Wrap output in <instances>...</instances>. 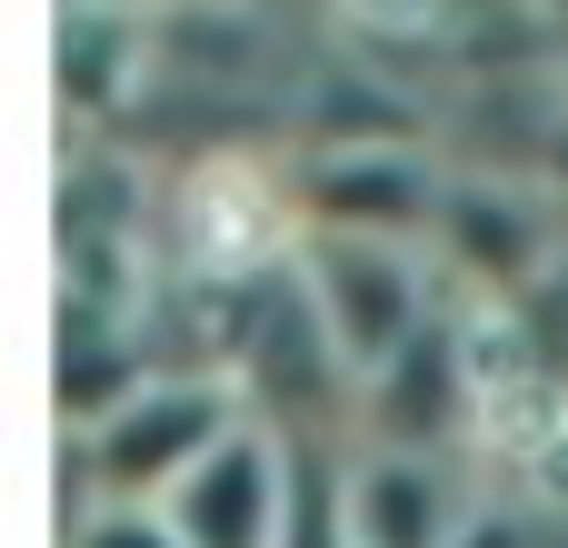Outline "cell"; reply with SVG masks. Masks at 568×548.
Segmentation results:
<instances>
[{
    "label": "cell",
    "mask_w": 568,
    "mask_h": 548,
    "mask_svg": "<svg viewBox=\"0 0 568 548\" xmlns=\"http://www.w3.org/2000/svg\"><path fill=\"white\" fill-rule=\"evenodd\" d=\"M60 548H190V539L170 529V509H120V499H100V509L60 519Z\"/></svg>",
    "instance_id": "cell-7"
},
{
    "label": "cell",
    "mask_w": 568,
    "mask_h": 548,
    "mask_svg": "<svg viewBox=\"0 0 568 548\" xmlns=\"http://www.w3.org/2000/svg\"><path fill=\"white\" fill-rule=\"evenodd\" d=\"M469 519L479 509L459 489V459H399V449L349 459V548H459Z\"/></svg>",
    "instance_id": "cell-6"
},
{
    "label": "cell",
    "mask_w": 568,
    "mask_h": 548,
    "mask_svg": "<svg viewBox=\"0 0 568 548\" xmlns=\"http://www.w3.org/2000/svg\"><path fill=\"white\" fill-rule=\"evenodd\" d=\"M320 329L339 339V359L369 379L379 359H399L439 309H449V280L429 260V240H389V230H300L290 250Z\"/></svg>",
    "instance_id": "cell-2"
},
{
    "label": "cell",
    "mask_w": 568,
    "mask_h": 548,
    "mask_svg": "<svg viewBox=\"0 0 568 548\" xmlns=\"http://www.w3.org/2000/svg\"><path fill=\"white\" fill-rule=\"evenodd\" d=\"M568 250V210L559 190H529V180H439V210H429V260L449 290H469L479 309H519Z\"/></svg>",
    "instance_id": "cell-4"
},
{
    "label": "cell",
    "mask_w": 568,
    "mask_h": 548,
    "mask_svg": "<svg viewBox=\"0 0 568 548\" xmlns=\"http://www.w3.org/2000/svg\"><path fill=\"white\" fill-rule=\"evenodd\" d=\"M170 529L190 548H280L290 539V439L280 429H240L210 469H190L170 499Z\"/></svg>",
    "instance_id": "cell-5"
},
{
    "label": "cell",
    "mask_w": 568,
    "mask_h": 548,
    "mask_svg": "<svg viewBox=\"0 0 568 548\" xmlns=\"http://www.w3.org/2000/svg\"><path fill=\"white\" fill-rule=\"evenodd\" d=\"M489 309H439L399 359H379L359 379V449H399V459H459L469 439H489V369H479V329Z\"/></svg>",
    "instance_id": "cell-3"
},
{
    "label": "cell",
    "mask_w": 568,
    "mask_h": 548,
    "mask_svg": "<svg viewBox=\"0 0 568 548\" xmlns=\"http://www.w3.org/2000/svg\"><path fill=\"white\" fill-rule=\"evenodd\" d=\"M250 429V409H240V389L230 379H210V369H160V379H140L120 409H100L90 429H70V509L60 519H80V509H100V499H120V509H160L190 469H210L230 439Z\"/></svg>",
    "instance_id": "cell-1"
}]
</instances>
